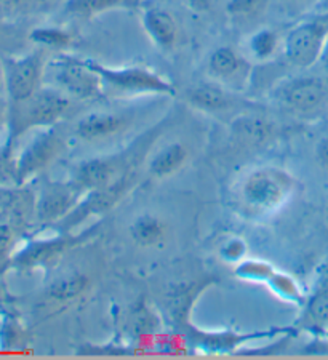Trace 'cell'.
Listing matches in <instances>:
<instances>
[{
  "label": "cell",
  "mask_w": 328,
  "mask_h": 360,
  "mask_svg": "<svg viewBox=\"0 0 328 360\" xmlns=\"http://www.w3.org/2000/svg\"><path fill=\"white\" fill-rule=\"evenodd\" d=\"M296 191V179L284 168L266 165L251 170L237 188V203L253 217L274 213Z\"/></svg>",
  "instance_id": "cell-1"
},
{
  "label": "cell",
  "mask_w": 328,
  "mask_h": 360,
  "mask_svg": "<svg viewBox=\"0 0 328 360\" xmlns=\"http://www.w3.org/2000/svg\"><path fill=\"white\" fill-rule=\"evenodd\" d=\"M69 103V96L63 91L53 86H40L26 101L13 103L15 108L8 111V133L18 139L31 130L53 127L66 114Z\"/></svg>",
  "instance_id": "cell-2"
},
{
  "label": "cell",
  "mask_w": 328,
  "mask_h": 360,
  "mask_svg": "<svg viewBox=\"0 0 328 360\" xmlns=\"http://www.w3.org/2000/svg\"><path fill=\"white\" fill-rule=\"evenodd\" d=\"M44 77L50 79L53 89L75 100H93L103 95V80L90 66L89 60H80L61 53L45 65Z\"/></svg>",
  "instance_id": "cell-3"
},
{
  "label": "cell",
  "mask_w": 328,
  "mask_h": 360,
  "mask_svg": "<svg viewBox=\"0 0 328 360\" xmlns=\"http://www.w3.org/2000/svg\"><path fill=\"white\" fill-rule=\"evenodd\" d=\"M177 327L181 336H183L184 345L194 347L197 352L208 354V356H213V354H218V356L234 354L240 347L251 345L255 341L272 340L277 338V336L295 332L293 328H272L251 333H239L232 332V330H202L192 325L189 319L178 323Z\"/></svg>",
  "instance_id": "cell-4"
},
{
  "label": "cell",
  "mask_w": 328,
  "mask_h": 360,
  "mask_svg": "<svg viewBox=\"0 0 328 360\" xmlns=\"http://www.w3.org/2000/svg\"><path fill=\"white\" fill-rule=\"evenodd\" d=\"M90 66L95 69L101 77L103 85L108 89L125 93V95H170L177 93L175 85L162 77L156 71H151L143 66H127V68H109L101 63L89 60Z\"/></svg>",
  "instance_id": "cell-5"
},
{
  "label": "cell",
  "mask_w": 328,
  "mask_h": 360,
  "mask_svg": "<svg viewBox=\"0 0 328 360\" xmlns=\"http://www.w3.org/2000/svg\"><path fill=\"white\" fill-rule=\"evenodd\" d=\"M328 36V11L304 20L286 34L284 51L293 66L310 68L319 63L325 39Z\"/></svg>",
  "instance_id": "cell-6"
},
{
  "label": "cell",
  "mask_w": 328,
  "mask_h": 360,
  "mask_svg": "<svg viewBox=\"0 0 328 360\" xmlns=\"http://www.w3.org/2000/svg\"><path fill=\"white\" fill-rule=\"evenodd\" d=\"M63 149V138L53 127L37 129L32 139L16 153V186H25L44 172Z\"/></svg>",
  "instance_id": "cell-7"
},
{
  "label": "cell",
  "mask_w": 328,
  "mask_h": 360,
  "mask_svg": "<svg viewBox=\"0 0 328 360\" xmlns=\"http://www.w3.org/2000/svg\"><path fill=\"white\" fill-rule=\"evenodd\" d=\"M96 228H90L82 234H71V231H61L53 237H36L27 240L18 252H15L11 264L20 269H37L45 268L61 257L64 252L74 248L95 232Z\"/></svg>",
  "instance_id": "cell-8"
},
{
  "label": "cell",
  "mask_w": 328,
  "mask_h": 360,
  "mask_svg": "<svg viewBox=\"0 0 328 360\" xmlns=\"http://www.w3.org/2000/svg\"><path fill=\"white\" fill-rule=\"evenodd\" d=\"M280 106L300 115L315 114L324 108L328 96V85L322 77L300 75L284 80L274 91Z\"/></svg>",
  "instance_id": "cell-9"
},
{
  "label": "cell",
  "mask_w": 328,
  "mask_h": 360,
  "mask_svg": "<svg viewBox=\"0 0 328 360\" xmlns=\"http://www.w3.org/2000/svg\"><path fill=\"white\" fill-rule=\"evenodd\" d=\"M133 175L132 172H125L124 175L119 176L104 188H99L90 193H85L80 202L75 205L74 210L68 214L63 221L58 223V228L61 231H72L77 226L84 224L90 217L95 214L106 213L109 208H113L119 202L124 194L130 189Z\"/></svg>",
  "instance_id": "cell-10"
},
{
  "label": "cell",
  "mask_w": 328,
  "mask_h": 360,
  "mask_svg": "<svg viewBox=\"0 0 328 360\" xmlns=\"http://www.w3.org/2000/svg\"><path fill=\"white\" fill-rule=\"evenodd\" d=\"M45 63L40 53L8 58L4 63V80L11 103H21L40 89L44 80Z\"/></svg>",
  "instance_id": "cell-11"
},
{
  "label": "cell",
  "mask_w": 328,
  "mask_h": 360,
  "mask_svg": "<svg viewBox=\"0 0 328 360\" xmlns=\"http://www.w3.org/2000/svg\"><path fill=\"white\" fill-rule=\"evenodd\" d=\"M84 195V191L71 179L66 183L50 181L36 195L34 214L40 224H58L74 210Z\"/></svg>",
  "instance_id": "cell-12"
},
{
  "label": "cell",
  "mask_w": 328,
  "mask_h": 360,
  "mask_svg": "<svg viewBox=\"0 0 328 360\" xmlns=\"http://www.w3.org/2000/svg\"><path fill=\"white\" fill-rule=\"evenodd\" d=\"M127 172V160L120 155L115 158H93L82 160L74 168L71 181L84 193H90L115 181Z\"/></svg>",
  "instance_id": "cell-13"
},
{
  "label": "cell",
  "mask_w": 328,
  "mask_h": 360,
  "mask_svg": "<svg viewBox=\"0 0 328 360\" xmlns=\"http://www.w3.org/2000/svg\"><path fill=\"white\" fill-rule=\"evenodd\" d=\"M207 71L210 77L222 86L242 89L248 82L251 68L247 60L231 46H218L208 56Z\"/></svg>",
  "instance_id": "cell-14"
},
{
  "label": "cell",
  "mask_w": 328,
  "mask_h": 360,
  "mask_svg": "<svg viewBox=\"0 0 328 360\" xmlns=\"http://www.w3.org/2000/svg\"><path fill=\"white\" fill-rule=\"evenodd\" d=\"M296 327L315 336L328 335V266L320 271L317 285L306 298Z\"/></svg>",
  "instance_id": "cell-15"
},
{
  "label": "cell",
  "mask_w": 328,
  "mask_h": 360,
  "mask_svg": "<svg viewBox=\"0 0 328 360\" xmlns=\"http://www.w3.org/2000/svg\"><path fill=\"white\" fill-rule=\"evenodd\" d=\"M143 27L151 42L160 50L168 51L177 45L178 25L167 10L151 7L143 11Z\"/></svg>",
  "instance_id": "cell-16"
},
{
  "label": "cell",
  "mask_w": 328,
  "mask_h": 360,
  "mask_svg": "<svg viewBox=\"0 0 328 360\" xmlns=\"http://www.w3.org/2000/svg\"><path fill=\"white\" fill-rule=\"evenodd\" d=\"M231 138L244 146H261L274 135V127L261 115L242 114L231 122Z\"/></svg>",
  "instance_id": "cell-17"
},
{
  "label": "cell",
  "mask_w": 328,
  "mask_h": 360,
  "mask_svg": "<svg viewBox=\"0 0 328 360\" xmlns=\"http://www.w3.org/2000/svg\"><path fill=\"white\" fill-rule=\"evenodd\" d=\"M127 127L124 115L111 112H93L80 119L75 125V135L84 141H96L113 136Z\"/></svg>",
  "instance_id": "cell-18"
},
{
  "label": "cell",
  "mask_w": 328,
  "mask_h": 360,
  "mask_svg": "<svg viewBox=\"0 0 328 360\" xmlns=\"http://www.w3.org/2000/svg\"><path fill=\"white\" fill-rule=\"evenodd\" d=\"M187 103L198 111L216 114L226 111L231 106V95L225 86L215 82L197 84L187 91Z\"/></svg>",
  "instance_id": "cell-19"
},
{
  "label": "cell",
  "mask_w": 328,
  "mask_h": 360,
  "mask_svg": "<svg viewBox=\"0 0 328 360\" xmlns=\"http://www.w3.org/2000/svg\"><path fill=\"white\" fill-rule=\"evenodd\" d=\"M189 158V150L183 143H170L160 149L149 162V172L156 178H168L179 172Z\"/></svg>",
  "instance_id": "cell-20"
},
{
  "label": "cell",
  "mask_w": 328,
  "mask_h": 360,
  "mask_svg": "<svg viewBox=\"0 0 328 360\" xmlns=\"http://www.w3.org/2000/svg\"><path fill=\"white\" fill-rule=\"evenodd\" d=\"M128 327L132 330L133 338L137 341H144L154 338L160 332V319L144 301H138L130 311Z\"/></svg>",
  "instance_id": "cell-21"
},
{
  "label": "cell",
  "mask_w": 328,
  "mask_h": 360,
  "mask_svg": "<svg viewBox=\"0 0 328 360\" xmlns=\"http://www.w3.org/2000/svg\"><path fill=\"white\" fill-rule=\"evenodd\" d=\"M130 236L139 247H156L165 237V224L156 214H141L130 226Z\"/></svg>",
  "instance_id": "cell-22"
},
{
  "label": "cell",
  "mask_w": 328,
  "mask_h": 360,
  "mask_svg": "<svg viewBox=\"0 0 328 360\" xmlns=\"http://www.w3.org/2000/svg\"><path fill=\"white\" fill-rule=\"evenodd\" d=\"M266 285L277 298L285 301V303L295 304L298 307H303L304 303H306L308 296L301 288L300 282H298L293 276H290L289 272L275 269L274 274L269 277V281L266 282Z\"/></svg>",
  "instance_id": "cell-23"
},
{
  "label": "cell",
  "mask_w": 328,
  "mask_h": 360,
  "mask_svg": "<svg viewBox=\"0 0 328 360\" xmlns=\"http://www.w3.org/2000/svg\"><path fill=\"white\" fill-rule=\"evenodd\" d=\"M133 0H69L66 4V13L75 18H92L103 11L128 7Z\"/></svg>",
  "instance_id": "cell-24"
},
{
  "label": "cell",
  "mask_w": 328,
  "mask_h": 360,
  "mask_svg": "<svg viewBox=\"0 0 328 360\" xmlns=\"http://www.w3.org/2000/svg\"><path fill=\"white\" fill-rule=\"evenodd\" d=\"M90 287L89 277L84 274H71L63 278H58L49 288V296L55 301H71L79 298L85 293V290Z\"/></svg>",
  "instance_id": "cell-25"
},
{
  "label": "cell",
  "mask_w": 328,
  "mask_h": 360,
  "mask_svg": "<svg viewBox=\"0 0 328 360\" xmlns=\"http://www.w3.org/2000/svg\"><path fill=\"white\" fill-rule=\"evenodd\" d=\"M274 272L275 268L271 263L258 258H245L234 268V276H236L239 281L255 283H266Z\"/></svg>",
  "instance_id": "cell-26"
},
{
  "label": "cell",
  "mask_w": 328,
  "mask_h": 360,
  "mask_svg": "<svg viewBox=\"0 0 328 360\" xmlns=\"http://www.w3.org/2000/svg\"><path fill=\"white\" fill-rule=\"evenodd\" d=\"M250 53L258 61H267L277 53L279 50V36L272 29H260L248 40Z\"/></svg>",
  "instance_id": "cell-27"
},
{
  "label": "cell",
  "mask_w": 328,
  "mask_h": 360,
  "mask_svg": "<svg viewBox=\"0 0 328 360\" xmlns=\"http://www.w3.org/2000/svg\"><path fill=\"white\" fill-rule=\"evenodd\" d=\"M29 39L34 44L55 50H64L72 42L71 34L60 27H36L29 34Z\"/></svg>",
  "instance_id": "cell-28"
},
{
  "label": "cell",
  "mask_w": 328,
  "mask_h": 360,
  "mask_svg": "<svg viewBox=\"0 0 328 360\" xmlns=\"http://www.w3.org/2000/svg\"><path fill=\"white\" fill-rule=\"evenodd\" d=\"M267 7V0H229L226 13L234 21H251Z\"/></svg>",
  "instance_id": "cell-29"
},
{
  "label": "cell",
  "mask_w": 328,
  "mask_h": 360,
  "mask_svg": "<svg viewBox=\"0 0 328 360\" xmlns=\"http://www.w3.org/2000/svg\"><path fill=\"white\" fill-rule=\"evenodd\" d=\"M218 253H220V258L225 261V263L237 264L242 259L247 258L248 245L242 237L234 236L221 243Z\"/></svg>",
  "instance_id": "cell-30"
},
{
  "label": "cell",
  "mask_w": 328,
  "mask_h": 360,
  "mask_svg": "<svg viewBox=\"0 0 328 360\" xmlns=\"http://www.w3.org/2000/svg\"><path fill=\"white\" fill-rule=\"evenodd\" d=\"M25 205V199L18 189L10 188L8 184H0V217L20 213Z\"/></svg>",
  "instance_id": "cell-31"
},
{
  "label": "cell",
  "mask_w": 328,
  "mask_h": 360,
  "mask_svg": "<svg viewBox=\"0 0 328 360\" xmlns=\"http://www.w3.org/2000/svg\"><path fill=\"white\" fill-rule=\"evenodd\" d=\"M15 247V231L8 223H0V264L11 263Z\"/></svg>",
  "instance_id": "cell-32"
},
{
  "label": "cell",
  "mask_w": 328,
  "mask_h": 360,
  "mask_svg": "<svg viewBox=\"0 0 328 360\" xmlns=\"http://www.w3.org/2000/svg\"><path fill=\"white\" fill-rule=\"evenodd\" d=\"M304 354H314V356H328V335L315 336L309 347L304 349Z\"/></svg>",
  "instance_id": "cell-33"
},
{
  "label": "cell",
  "mask_w": 328,
  "mask_h": 360,
  "mask_svg": "<svg viewBox=\"0 0 328 360\" xmlns=\"http://www.w3.org/2000/svg\"><path fill=\"white\" fill-rule=\"evenodd\" d=\"M184 5L196 13H208L212 10L213 0H183Z\"/></svg>",
  "instance_id": "cell-34"
},
{
  "label": "cell",
  "mask_w": 328,
  "mask_h": 360,
  "mask_svg": "<svg viewBox=\"0 0 328 360\" xmlns=\"http://www.w3.org/2000/svg\"><path fill=\"white\" fill-rule=\"evenodd\" d=\"M315 155H317V160L322 167L328 168V138L320 139L315 146Z\"/></svg>",
  "instance_id": "cell-35"
},
{
  "label": "cell",
  "mask_w": 328,
  "mask_h": 360,
  "mask_svg": "<svg viewBox=\"0 0 328 360\" xmlns=\"http://www.w3.org/2000/svg\"><path fill=\"white\" fill-rule=\"evenodd\" d=\"M286 5L291 8H300V10H308L313 7V5L317 2V0H284Z\"/></svg>",
  "instance_id": "cell-36"
},
{
  "label": "cell",
  "mask_w": 328,
  "mask_h": 360,
  "mask_svg": "<svg viewBox=\"0 0 328 360\" xmlns=\"http://www.w3.org/2000/svg\"><path fill=\"white\" fill-rule=\"evenodd\" d=\"M8 122V106L4 98H0V133H2L5 124Z\"/></svg>",
  "instance_id": "cell-37"
},
{
  "label": "cell",
  "mask_w": 328,
  "mask_h": 360,
  "mask_svg": "<svg viewBox=\"0 0 328 360\" xmlns=\"http://www.w3.org/2000/svg\"><path fill=\"white\" fill-rule=\"evenodd\" d=\"M319 63L325 68V71H328V36L324 42V46H322V53L319 58Z\"/></svg>",
  "instance_id": "cell-38"
},
{
  "label": "cell",
  "mask_w": 328,
  "mask_h": 360,
  "mask_svg": "<svg viewBox=\"0 0 328 360\" xmlns=\"http://www.w3.org/2000/svg\"><path fill=\"white\" fill-rule=\"evenodd\" d=\"M23 2V0H0V5L2 7H18V5Z\"/></svg>",
  "instance_id": "cell-39"
},
{
  "label": "cell",
  "mask_w": 328,
  "mask_h": 360,
  "mask_svg": "<svg viewBox=\"0 0 328 360\" xmlns=\"http://www.w3.org/2000/svg\"><path fill=\"white\" fill-rule=\"evenodd\" d=\"M2 79H4V65L0 63V82H2Z\"/></svg>",
  "instance_id": "cell-40"
}]
</instances>
